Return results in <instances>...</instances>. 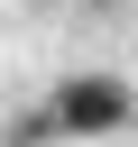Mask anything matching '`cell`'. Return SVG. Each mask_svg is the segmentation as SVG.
<instances>
[{"label": "cell", "instance_id": "6da1fadb", "mask_svg": "<svg viewBox=\"0 0 138 147\" xmlns=\"http://www.w3.org/2000/svg\"><path fill=\"white\" fill-rule=\"evenodd\" d=\"M120 119H129V83H110V74H74L37 119H18V147L55 138V129H120Z\"/></svg>", "mask_w": 138, "mask_h": 147}]
</instances>
